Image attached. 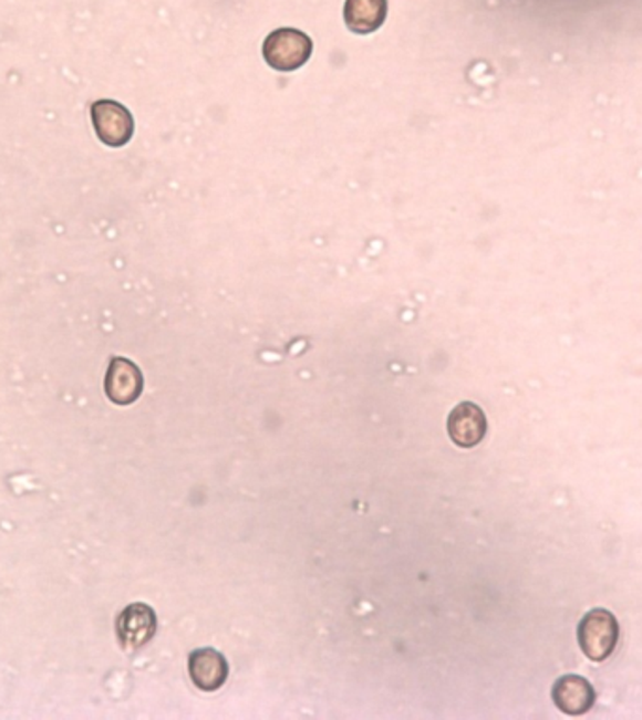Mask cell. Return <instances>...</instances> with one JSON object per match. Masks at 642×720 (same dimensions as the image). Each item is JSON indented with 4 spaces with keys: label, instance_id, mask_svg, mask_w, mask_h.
Instances as JSON below:
<instances>
[{
    "label": "cell",
    "instance_id": "5b68a950",
    "mask_svg": "<svg viewBox=\"0 0 642 720\" xmlns=\"http://www.w3.org/2000/svg\"><path fill=\"white\" fill-rule=\"evenodd\" d=\"M143 374L136 364L124 357H113L105 374V395L117 406H131L142 396Z\"/></svg>",
    "mask_w": 642,
    "mask_h": 720
},
{
    "label": "cell",
    "instance_id": "8992f818",
    "mask_svg": "<svg viewBox=\"0 0 642 720\" xmlns=\"http://www.w3.org/2000/svg\"><path fill=\"white\" fill-rule=\"evenodd\" d=\"M447 431L453 444L463 449H472L482 444L487 434V417L474 401H463L449 415Z\"/></svg>",
    "mask_w": 642,
    "mask_h": 720
},
{
    "label": "cell",
    "instance_id": "ba28073f",
    "mask_svg": "<svg viewBox=\"0 0 642 720\" xmlns=\"http://www.w3.org/2000/svg\"><path fill=\"white\" fill-rule=\"evenodd\" d=\"M552 700L562 713L579 717L592 709L596 702V690L587 679L569 674L552 685Z\"/></svg>",
    "mask_w": 642,
    "mask_h": 720
},
{
    "label": "cell",
    "instance_id": "9c48e42d",
    "mask_svg": "<svg viewBox=\"0 0 642 720\" xmlns=\"http://www.w3.org/2000/svg\"><path fill=\"white\" fill-rule=\"evenodd\" d=\"M387 18V0H346L344 19L350 31L358 34L376 32Z\"/></svg>",
    "mask_w": 642,
    "mask_h": 720
},
{
    "label": "cell",
    "instance_id": "3957f363",
    "mask_svg": "<svg viewBox=\"0 0 642 720\" xmlns=\"http://www.w3.org/2000/svg\"><path fill=\"white\" fill-rule=\"evenodd\" d=\"M94 132L107 147H124L134 136L132 113L115 100H99L91 105Z\"/></svg>",
    "mask_w": 642,
    "mask_h": 720
},
{
    "label": "cell",
    "instance_id": "6da1fadb",
    "mask_svg": "<svg viewBox=\"0 0 642 720\" xmlns=\"http://www.w3.org/2000/svg\"><path fill=\"white\" fill-rule=\"evenodd\" d=\"M618 628L617 617L605 608H593L582 617L577 628V638L582 653L593 662H603L617 649Z\"/></svg>",
    "mask_w": 642,
    "mask_h": 720
},
{
    "label": "cell",
    "instance_id": "52a82bcc",
    "mask_svg": "<svg viewBox=\"0 0 642 720\" xmlns=\"http://www.w3.org/2000/svg\"><path fill=\"white\" fill-rule=\"evenodd\" d=\"M228 660L224 659L222 653H218L217 649L204 647L191 651L188 657L191 684L205 692L220 689L228 679Z\"/></svg>",
    "mask_w": 642,
    "mask_h": 720
},
{
    "label": "cell",
    "instance_id": "277c9868",
    "mask_svg": "<svg viewBox=\"0 0 642 720\" xmlns=\"http://www.w3.org/2000/svg\"><path fill=\"white\" fill-rule=\"evenodd\" d=\"M155 635L156 614L148 604H131L118 614L117 636L124 649L128 651L142 649L155 638Z\"/></svg>",
    "mask_w": 642,
    "mask_h": 720
},
{
    "label": "cell",
    "instance_id": "7a4b0ae2",
    "mask_svg": "<svg viewBox=\"0 0 642 720\" xmlns=\"http://www.w3.org/2000/svg\"><path fill=\"white\" fill-rule=\"evenodd\" d=\"M312 55V40L297 29H278L263 42V59L278 72H293Z\"/></svg>",
    "mask_w": 642,
    "mask_h": 720
}]
</instances>
